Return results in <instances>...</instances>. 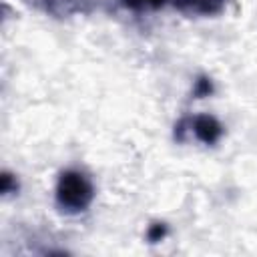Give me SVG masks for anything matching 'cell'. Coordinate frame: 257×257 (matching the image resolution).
Segmentation results:
<instances>
[{
    "instance_id": "cell-1",
    "label": "cell",
    "mask_w": 257,
    "mask_h": 257,
    "mask_svg": "<svg viewBox=\"0 0 257 257\" xmlns=\"http://www.w3.org/2000/svg\"><path fill=\"white\" fill-rule=\"evenodd\" d=\"M56 197H58V203L62 207H66L70 211H80V209H84L90 203V199H92V187L84 179V175L68 171L58 181Z\"/></svg>"
},
{
    "instance_id": "cell-2",
    "label": "cell",
    "mask_w": 257,
    "mask_h": 257,
    "mask_svg": "<svg viewBox=\"0 0 257 257\" xmlns=\"http://www.w3.org/2000/svg\"><path fill=\"white\" fill-rule=\"evenodd\" d=\"M195 135L203 143H215L219 139V135H221V126L211 116H197L195 118Z\"/></svg>"
},
{
    "instance_id": "cell-3",
    "label": "cell",
    "mask_w": 257,
    "mask_h": 257,
    "mask_svg": "<svg viewBox=\"0 0 257 257\" xmlns=\"http://www.w3.org/2000/svg\"><path fill=\"white\" fill-rule=\"evenodd\" d=\"M163 235H165V227H163V225H153V227H151V231H149V237H151L153 241L161 239Z\"/></svg>"
},
{
    "instance_id": "cell-4",
    "label": "cell",
    "mask_w": 257,
    "mask_h": 257,
    "mask_svg": "<svg viewBox=\"0 0 257 257\" xmlns=\"http://www.w3.org/2000/svg\"><path fill=\"white\" fill-rule=\"evenodd\" d=\"M131 4H145V2H151V4H159V2H163V0H128Z\"/></svg>"
}]
</instances>
